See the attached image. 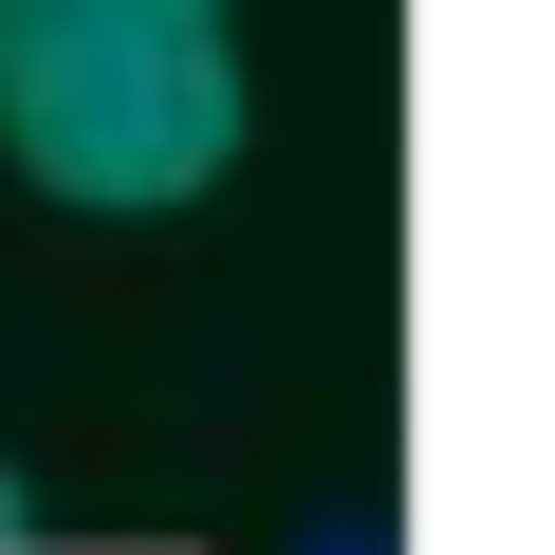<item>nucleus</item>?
Masks as SVG:
<instances>
[{
	"label": "nucleus",
	"mask_w": 555,
	"mask_h": 555,
	"mask_svg": "<svg viewBox=\"0 0 555 555\" xmlns=\"http://www.w3.org/2000/svg\"><path fill=\"white\" fill-rule=\"evenodd\" d=\"M0 555H38V481L20 463H0Z\"/></svg>",
	"instance_id": "nucleus-3"
},
{
	"label": "nucleus",
	"mask_w": 555,
	"mask_h": 555,
	"mask_svg": "<svg viewBox=\"0 0 555 555\" xmlns=\"http://www.w3.org/2000/svg\"><path fill=\"white\" fill-rule=\"evenodd\" d=\"M259 93L222 0H0V167L75 222H167L241 167Z\"/></svg>",
	"instance_id": "nucleus-1"
},
{
	"label": "nucleus",
	"mask_w": 555,
	"mask_h": 555,
	"mask_svg": "<svg viewBox=\"0 0 555 555\" xmlns=\"http://www.w3.org/2000/svg\"><path fill=\"white\" fill-rule=\"evenodd\" d=\"M297 555H408V537H389L371 500H334V518H297Z\"/></svg>",
	"instance_id": "nucleus-2"
}]
</instances>
